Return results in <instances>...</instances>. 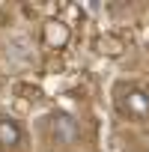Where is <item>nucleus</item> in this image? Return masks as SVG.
<instances>
[{
	"mask_svg": "<svg viewBox=\"0 0 149 152\" xmlns=\"http://www.w3.org/2000/svg\"><path fill=\"white\" fill-rule=\"evenodd\" d=\"M119 107L131 119H149V96L143 90H137V87H131V90H125L119 96Z\"/></svg>",
	"mask_w": 149,
	"mask_h": 152,
	"instance_id": "obj_1",
	"label": "nucleus"
},
{
	"mask_svg": "<svg viewBox=\"0 0 149 152\" xmlns=\"http://www.w3.org/2000/svg\"><path fill=\"white\" fill-rule=\"evenodd\" d=\"M51 134H54L57 143H74L78 134H81V125L69 113H54L51 116Z\"/></svg>",
	"mask_w": 149,
	"mask_h": 152,
	"instance_id": "obj_2",
	"label": "nucleus"
},
{
	"mask_svg": "<svg viewBox=\"0 0 149 152\" xmlns=\"http://www.w3.org/2000/svg\"><path fill=\"white\" fill-rule=\"evenodd\" d=\"M18 143H21V125L15 119L0 116V146L3 149H15Z\"/></svg>",
	"mask_w": 149,
	"mask_h": 152,
	"instance_id": "obj_3",
	"label": "nucleus"
},
{
	"mask_svg": "<svg viewBox=\"0 0 149 152\" xmlns=\"http://www.w3.org/2000/svg\"><path fill=\"white\" fill-rule=\"evenodd\" d=\"M48 33H51L48 39H51L54 45H63V42H66V27H60V24H51V27H48Z\"/></svg>",
	"mask_w": 149,
	"mask_h": 152,
	"instance_id": "obj_4",
	"label": "nucleus"
}]
</instances>
